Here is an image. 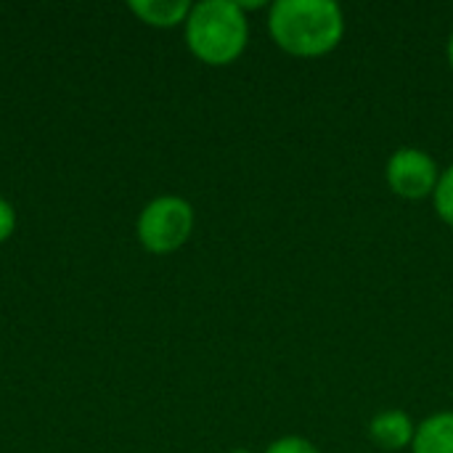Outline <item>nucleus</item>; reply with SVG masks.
I'll return each mask as SVG.
<instances>
[{
    "label": "nucleus",
    "instance_id": "1",
    "mask_svg": "<svg viewBox=\"0 0 453 453\" xmlns=\"http://www.w3.org/2000/svg\"><path fill=\"white\" fill-rule=\"evenodd\" d=\"M345 11L334 0H276L268 8L273 42L297 58L332 53L345 37Z\"/></svg>",
    "mask_w": 453,
    "mask_h": 453
},
{
    "label": "nucleus",
    "instance_id": "2",
    "mask_svg": "<svg viewBox=\"0 0 453 453\" xmlns=\"http://www.w3.org/2000/svg\"><path fill=\"white\" fill-rule=\"evenodd\" d=\"M250 40L247 13L236 0H202L186 19V42L191 53L210 64H234Z\"/></svg>",
    "mask_w": 453,
    "mask_h": 453
},
{
    "label": "nucleus",
    "instance_id": "3",
    "mask_svg": "<svg viewBox=\"0 0 453 453\" xmlns=\"http://www.w3.org/2000/svg\"><path fill=\"white\" fill-rule=\"evenodd\" d=\"M194 231V207L180 196H159L138 218V239L149 252L167 255L180 250Z\"/></svg>",
    "mask_w": 453,
    "mask_h": 453
},
{
    "label": "nucleus",
    "instance_id": "4",
    "mask_svg": "<svg viewBox=\"0 0 453 453\" xmlns=\"http://www.w3.org/2000/svg\"><path fill=\"white\" fill-rule=\"evenodd\" d=\"M385 178L395 196L419 202L435 194V186L441 180V167L433 159V154H427L425 149L401 146L390 154L385 165Z\"/></svg>",
    "mask_w": 453,
    "mask_h": 453
},
{
    "label": "nucleus",
    "instance_id": "5",
    "mask_svg": "<svg viewBox=\"0 0 453 453\" xmlns=\"http://www.w3.org/2000/svg\"><path fill=\"white\" fill-rule=\"evenodd\" d=\"M417 433L414 419L401 411V409H388L380 411L372 422H369V438L382 449V451H403L411 446Z\"/></svg>",
    "mask_w": 453,
    "mask_h": 453
},
{
    "label": "nucleus",
    "instance_id": "6",
    "mask_svg": "<svg viewBox=\"0 0 453 453\" xmlns=\"http://www.w3.org/2000/svg\"><path fill=\"white\" fill-rule=\"evenodd\" d=\"M414 453H453V411H438L417 425Z\"/></svg>",
    "mask_w": 453,
    "mask_h": 453
},
{
    "label": "nucleus",
    "instance_id": "7",
    "mask_svg": "<svg viewBox=\"0 0 453 453\" xmlns=\"http://www.w3.org/2000/svg\"><path fill=\"white\" fill-rule=\"evenodd\" d=\"M191 8L194 5L188 0H133L130 3V11L138 13V19H143L151 27H175L188 19Z\"/></svg>",
    "mask_w": 453,
    "mask_h": 453
},
{
    "label": "nucleus",
    "instance_id": "8",
    "mask_svg": "<svg viewBox=\"0 0 453 453\" xmlns=\"http://www.w3.org/2000/svg\"><path fill=\"white\" fill-rule=\"evenodd\" d=\"M433 204H435V212L443 223L453 226V165H449L446 170H441V180L435 186V194H433Z\"/></svg>",
    "mask_w": 453,
    "mask_h": 453
},
{
    "label": "nucleus",
    "instance_id": "9",
    "mask_svg": "<svg viewBox=\"0 0 453 453\" xmlns=\"http://www.w3.org/2000/svg\"><path fill=\"white\" fill-rule=\"evenodd\" d=\"M263 453H321L308 438L300 435H284L279 441H273Z\"/></svg>",
    "mask_w": 453,
    "mask_h": 453
},
{
    "label": "nucleus",
    "instance_id": "10",
    "mask_svg": "<svg viewBox=\"0 0 453 453\" xmlns=\"http://www.w3.org/2000/svg\"><path fill=\"white\" fill-rule=\"evenodd\" d=\"M13 226H16V212H13V207H11L5 199H0V242H5V239L13 234Z\"/></svg>",
    "mask_w": 453,
    "mask_h": 453
},
{
    "label": "nucleus",
    "instance_id": "11",
    "mask_svg": "<svg viewBox=\"0 0 453 453\" xmlns=\"http://www.w3.org/2000/svg\"><path fill=\"white\" fill-rule=\"evenodd\" d=\"M446 53H449V64H451V69H453V32H451V37H449V48H446Z\"/></svg>",
    "mask_w": 453,
    "mask_h": 453
},
{
    "label": "nucleus",
    "instance_id": "12",
    "mask_svg": "<svg viewBox=\"0 0 453 453\" xmlns=\"http://www.w3.org/2000/svg\"><path fill=\"white\" fill-rule=\"evenodd\" d=\"M231 453H252V451H247V449H236V451H231Z\"/></svg>",
    "mask_w": 453,
    "mask_h": 453
}]
</instances>
